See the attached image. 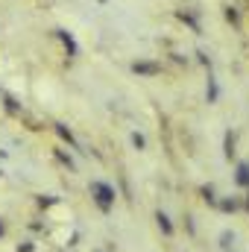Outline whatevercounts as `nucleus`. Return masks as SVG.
Instances as JSON below:
<instances>
[{
    "label": "nucleus",
    "mask_w": 249,
    "mask_h": 252,
    "mask_svg": "<svg viewBox=\"0 0 249 252\" xmlns=\"http://www.w3.org/2000/svg\"><path fill=\"white\" fill-rule=\"evenodd\" d=\"M202 193H205V199H208V202H214V188H202Z\"/></svg>",
    "instance_id": "obj_10"
},
{
    "label": "nucleus",
    "mask_w": 249,
    "mask_h": 252,
    "mask_svg": "<svg viewBox=\"0 0 249 252\" xmlns=\"http://www.w3.org/2000/svg\"><path fill=\"white\" fill-rule=\"evenodd\" d=\"M247 205H249V199H247Z\"/></svg>",
    "instance_id": "obj_13"
},
{
    "label": "nucleus",
    "mask_w": 249,
    "mask_h": 252,
    "mask_svg": "<svg viewBox=\"0 0 249 252\" xmlns=\"http://www.w3.org/2000/svg\"><path fill=\"white\" fill-rule=\"evenodd\" d=\"M156 223H158V229H161L164 235H173V223H170V217H167L164 211H158V214H156Z\"/></svg>",
    "instance_id": "obj_3"
},
{
    "label": "nucleus",
    "mask_w": 249,
    "mask_h": 252,
    "mask_svg": "<svg viewBox=\"0 0 249 252\" xmlns=\"http://www.w3.org/2000/svg\"><path fill=\"white\" fill-rule=\"evenodd\" d=\"M226 156H229V158L235 156V135H232V132H226Z\"/></svg>",
    "instance_id": "obj_5"
},
{
    "label": "nucleus",
    "mask_w": 249,
    "mask_h": 252,
    "mask_svg": "<svg viewBox=\"0 0 249 252\" xmlns=\"http://www.w3.org/2000/svg\"><path fill=\"white\" fill-rule=\"evenodd\" d=\"M91 193H94L100 211L109 214V211H112V202H115V190L109 188V185H103V182H94V185H91Z\"/></svg>",
    "instance_id": "obj_1"
},
{
    "label": "nucleus",
    "mask_w": 249,
    "mask_h": 252,
    "mask_svg": "<svg viewBox=\"0 0 249 252\" xmlns=\"http://www.w3.org/2000/svg\"><path fill=\"white\" fill-rule=\"evenodd\" d=\"M0 235H3V223H0Z\"/></svg>",
    "instance_id": "obj_12"
},
{
    "label": "nucleus",
    "mask_w": 249,
    "mask_h": 252,
    "mask_svg": "<svg viewBox=\"0 0 249 252\" xmlns=\"http://www.w3.org/2000/svg\"><path fill=\"white\" fill-rule=\"evenodd\" d=\"M220 208H223V211H238V208H241V202H238V199H223V202H220Z\"/></svg>",
    "instance_id": "obj_6"
},
{
    "label": "nucleus",
    "mask_w": 249,
    "mask_h": 252,
    "mask_svg": "<svg viewBox=\"0 0 249 252\" xmlns=\"http://www.w3.org/2000/svg\"><path fill=\"white\" fill-rule=\"evenodd\" d=\"M132 144H135L138 150H144V147H147V141H144V135H138V132L132 135Z\"/></svg>",
    "instance_id": "obj_8"
},
{
    "label": "nucleus",
    "mask_w": 249,
    "mask_h": 252,
    "mask_svg": "<svg viewBox=\"0 0 249 252\" xmlns=\"http://www.w3.org/2000/svg\"><path fill=\"white\" fill-rule=\"evenodd\" d=\"M238 185H249V164H238Z\"/></svg>",
    "instance_id": "obj_4"
},
{
    "label": "nucleus",
    "mask_w": 249,
    "mask_h": 252,
    "mask_svg": "<svg viewBox=\"0 0 249 252\" xmlns=\"http://www.w3.org/2000/svg\"><path fill=\"white\" fill-rule=\"evenodd\" d=\"M56 129H59V135H62V138L67 141V144H76V141H73V135H70V132H67L64 126H56Z\"/></svg>",
    "instance_id": "obj_9"
},
{
    "label": "nucleus",
    "mask_w": 249,
    "mask_h": 252,
    "mask_svg": "<svg viewBox=\"0 0 249 252\" xmlns=\"http://www.w3.org/2000/svg\"><path fill=\"white\" fill-rule=\"evenodd\" d=\"M226 18H229L232 24H238V12H235V9H229V12H226Z\"/></svg>",
    "instance_id": "obj_11"
},
{
    "label": "nucleus",
    "mask_w": 249,
    "mask_h": 252,
    "mask_svg": "<svg viewBox=\"0 0 249 252\" xmlns=\"http://www.w3.org/2000/svg\"><path fill=\"white\" fill-rule=\"evenodd\" d=\"M132 70H135V73H144V76H156V73L161 70V64H156V62H135V64H132Z\"/></svg>",
    "instance_id": "obj_2"
},
{
    "label": "nucleus",
    "mask_w": 249,
    "mask_h": 252,
    "mask_svg": "<svg viewBox=\"0 0 249 252\" xmlns=\"http://www.w3.org/2000/svg\"><path fill=\"white\" fill-rule=\"evenodd\" d=\"M214 100H217V82L208 76V103H214Z\"/></svg>",
    "instance_id": "obj_7"
}]
</instances>
